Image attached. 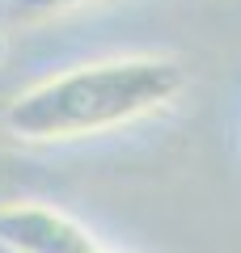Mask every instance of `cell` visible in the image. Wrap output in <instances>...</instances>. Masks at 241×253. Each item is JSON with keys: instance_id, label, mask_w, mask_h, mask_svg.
Here are the masks:
<instances>
[{"instance_id": "obj_4", "label": "cell", "mask_w": 241, "mask_h": 253, "mask_svg": "<svg viewBox=\"0 0 241 253\" xmlns=\"http://www.w3.org/2000/svg\"><path fill=\"white\" fill-rule=\"evenodd\" d=\"M89 253H123V249H106V245H102V241H98V245H93V249H89Z\"/></svg>"}, {"instance_id": "obj_3", "label": "cell", "mask_w": 241, "mask_h": 253, "mask_svg": "<svg viewBox=\"0 0 241 253\" xmlns=\"http://www.w3.org/2000/svg\"><path fill=\"white\" fill-rule=\"evenodd\" d=\"M85 4H98V0H13L9 17L13 21H47V17H60V13L85 9Z\"/></svg>"}, {"instance_id": "obj_5", "label": "cell", "mask_w": 241, "mask_h": 253, "mask_svg": "<svg viewBox=\"0 0 241 253\" xmlns=\"http://www.w3.org/2000/svg\"><path fill=\"white\" fill-rule=\"evenodd\" d=\"M0 253H4V249H0Z\"/></svg>"}, {"instance_id": "obj_1", "label": "cell", "mask_w": 241, "mask_h": 253, "mask_svg": "<svg viewBox=\"0 0 241 253\" xmlns=\"http://www.w3.org/2000/svg\"><path fill=\"white\" fill-rule=\"evenodd\" d=\"M186 72L170 55H115L51 72L4 106V131L21 144H72L131 126L174 106Z\"/></svg>"}, {"instance_id": "obj_2", "label": "cell", "mask_w": 241, "mask_h": 253, "mask_svg": "<svg viewBox=\"0 0 241 253\" xmlns=\"http://www.w3.org/2000/svg\"><path fill=\"white\" fill-rule=\"evenodd\" d=\"M98 236L51 203H0L4 253H89Z\"/></svg>"}]
</instances>
